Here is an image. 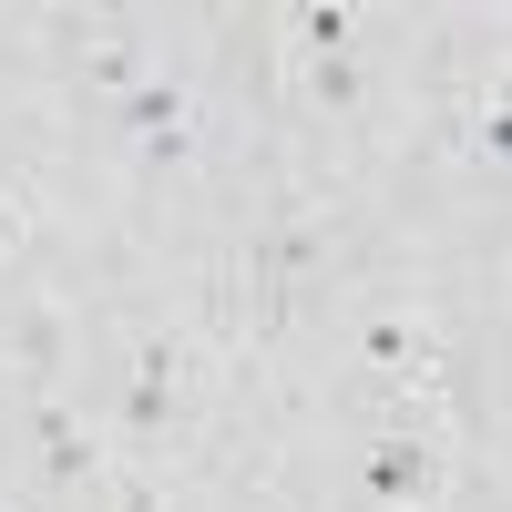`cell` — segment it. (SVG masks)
<instances>
[{
  "label": "cell",
  "instance_id": "1",
  "mask_svg": "<svg viewBox=\"0 0 512 512\" xmlns=\"http://www.w3.org/2000/svg\"><path fill=\"white\" fill-rule=\"evenodd\" d=\"M359 482H369L379 512H431V502H441V451L410 441V431H390V441L359 451Z\"/></svg>",
  "mask_w": 512,
  "mask_h": 512
},
{
  "label": "cell",
  "instance_id": "2",
  "mask_svg": "<svg viewBox=\"0 0 512 512\" xmlns=\"http://www.w3.org/2000/svg\"><path fill=\"white\" fill-rule=\"evenodd\" d=\"M113 123H123V144H134L144 164H185L195 154V103L175 93V82H134V93L113 103Z\"/></svg>",
  "mask_w": 512,
  "mask_h": 512
},
{
  "label": "cell",
  "instance_id": "3",
  "mask_svg": "<svg viewBox=\"0 0 512 512\" xmlns=\"http://www.w3.org/2000/svg\"><path fill=\"white\" fill-rule=\"evenodd\" d=\"M175 390H185V349H175V338H144V349H134V379H123V431L154 441L164 420H175Z\"/></svg>",
  "mask_w": 512,
  "mask_h": 512
},
{
  "label": "cell",
  "instance_id": "4",
  "mask_svg": "<svg viewBox=\"0 0 512 512\" xmlns=\"http://www.w3.org/2000/svg\"><path fill=\"white\" fill-rule=\"evenodd\" d=\"M359 359H369V369H390V379H400V369H431V338H420L410 318H390V308H379V318L359 328Z\"/></svg>",
  "mask_w": 512,
  "mask_h": 512
},
{
  "label": "cell",
  "instance_id": "5",
  "mask_svg": "<svg viewBox=\"0 0 512 512\" xmlns=\"http://www.w3.org/2000/svg\"><path fill=\"white\" fill-rule=\"evenodd\" d=\"M297 41H308V62H338V52L359 41V21L338 11V0H318V11H297Z\"/></svg>",
  "mask_w": 512,
  "mask_h": 512
},
{
  "label": "cell",
  "instance_id": "6",
  "mask_svg": "<svg viewBox=\"0 0 512 512\" xmlns=\"http://www.w3.org/2000/svg\"><path fill=\"white\" fill-rule=\"evenodd\" d=\"M41 461H52V482H82V472H93V441L52 410V420H41Z\"/></svg>",
  "mask_w": 512,
  "mask_h": 512
},
{
  "label": "cell",
  "instance_id": "7",
  "mask_svg": "<svg viewBox=\"0 0 512 512\" xmlns=\"http://www.w3.org/2000/svg\"><path fill=\"white\" fill-rule=\"evenodd\" d=\"M308 93L349 113V103H359V72H349V62H308Z\"/></svg>",
  "mask_w": 512,
  "mask_h": 512
},
{
  "label": "cell",
  "instance_id": "8",
  "mask_svg": "<svg viewBox=\"0 0 512 512\" xmlns=\"http://www.w3.org/2000/svg\"><path fill=\"white\" fill-rule=\"evenodd\" d=\"M502 144H512V123L482 103V123H472V154H482V164H502Z\"/></svg>",
  "mask_w": 512,
  "mask_h": 512
},
{
  "label": "cell",
  "instance_id": "9",
  "mask_svg": "<svg viewBox=\"0 0 512 512\" xmlns=\"http://www.w3.org/2000/svg\"><path fill=\"white\" fill-rule=\"evenodd\" d=\"M0 236H11V185H0Z\"/></svg>",
  "mask_w": 512,
  "mask_h": 512
}]
</instances>
